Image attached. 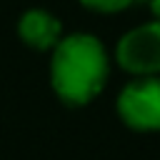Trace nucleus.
<instances>
[{"label":"nucleus","mask_w":160,"mask_h":160,"mask_svg":"<svg viewBox=\"0 0 160 160\" xmlns=\"http://www.w3.org/2000/svg\"><path fill=\"white\" fill-rule=\"evenodd\" d=\"M110 75L105 45L88 32L62 35L52 48L50 82L55 95L68 105H88L95 100Z\"/></svg>","instance_id":"f257e3e1"},{"label":"nucleus","mask_w":160,"mask_h":160,"mask_svg":"<svg viewBox=\"0 0 160 160\" xmlns=\"http://www.w3.org/2000/svg\"><path fill=\"white\" fill-rule=\"evenodd\" d=\"M150 2V12H152V20H160V0H148Z\"/></svg>","instance_id":"423d86ee"},{"label":"nucleus","mask_w":160,"mask_h":160,"mask_svg":"<svg viewBox=\"0 0 160 160\" xmlns=\"http://www.w3.org/2000/svg\"><path fill=\"white\" fill-rule=\"evenodd\" d=\"M138 0H80V5H85L92 12H102V15H112V12H122L130 5H135Z\"/></svg>","instance_id":"39448f33"},{"label":"nucleus","mask_w":160,"mask_h":160,"mask_svg":"<svg viewBox=\"0 0 160 160\" xmlns=\"http://www.w3.org/2000/svg\"><path fill=\"white\" fill-rule=\"evenodd\" d=\"M120 120L138 132L160 130V75L130 80L118 95Z\"/></svg>","instance_id":"f03ea898"},{"label":"nucleus","mask_w":160,"mask_h":160,"mask_svg":"<svg viewBox=\"0 0 160 160\" xmlns=\"http://www.w3.org/2000/svg\"><path fill=\"white\" fill-rule=\"evenodd\" d=\"M18 35L32 50H52L62 40V22L42 8H30L18 20Z\"/></svg>","instance_id":"20e7f679"},{"label":"nucleus","mask_w":160,"mask_h":160,"mask_svg":"<svg viewBox=\"0 0 160 160\" xmlns=\"http://www.w3.org/2000/svg\"><path fill=\"white\" fill-rule=\"evenodd\" d=\"M115 60L135 78L160 75V20L128 30L115 45Z\"/></svg>","instance_id":"7ed1b4c3"}]
</instances>
